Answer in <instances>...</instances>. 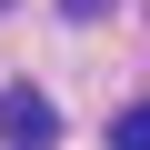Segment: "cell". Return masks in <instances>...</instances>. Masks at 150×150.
<instances>
[{
  "instance_id": "cell-1",
  "label": "cell",
  "mask_w": 150,
  "mask_h": 150,
  "mask_svg": "<svg viewBox=\"0 0 150 150\" xmlns=\"http://www.w3.org/2000/svg\"><path fill=\"white\" fill-rule=\"evenodd\" d=\"M0 140H20V150H40V140H60V110L30 90V80H10L0 90Z\"/></svg>"
},
{
  "instance_id": "cell-2",
  "label": "cell",
  "mask_w": 150,
  "mask_h": 150,
  "mask_svg": "<svg viewBox=\"0 0 150 150\" xmlns=\"http://www.w3.org/2000/svg\"><path fill=\"white\" fill-rule=\"evenodd\" d=\"M110 150H150V100H130V110L110 120Z\"/></svg>"
},
{
  "instance_id": "cell-3",
  "label": "cell",
  "mask_w": 150,
  "mask_h": 150,
  "mask_svg": "<svg viewBox=\"0 0 150 150\" xmlns=\"http://www.w3.org/2000/svg\"><path fill=\"white\" fill-rule=\"evenodd\" d=\"M60 10H70V20H100V10H110V0H60Z\"/></svg>"
}]
</instances>
